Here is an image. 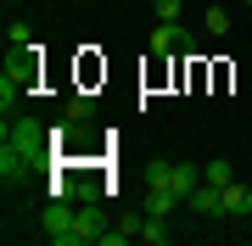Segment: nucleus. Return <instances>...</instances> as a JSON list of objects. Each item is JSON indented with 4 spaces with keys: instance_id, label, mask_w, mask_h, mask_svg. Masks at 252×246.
Wrapping results in <instances>:
<instances>
[{
    "instance_id": "0eeeda50",
    "label": "nucleus",
    "mask_w": 252,
    "mask_h": 246,
    "mask_svg": "<svg viewBox=\"0 0 252 246\" xmlns=\"http://www.w3.org/2000/svg\"><path fill=\"white\" fill-rule=\"evenodd\" d=\"M174 207H185L174 191H162V185H146V213H152V219H168Z\"/></svg>"
},
{
    "instance_id": "20e7f679",
    "label": "nucleus",
    "mask_w": 252,
    "mask_h": 246,
    "mask_svg": "<svg viewBox=\"0 0 252 246\" xmlns=\"http://www.w3.org/2000/svg\"><path fill=\"white\" fill-rule=\"evenodd\" d=\"M185 207L196 213V219H224V191H219V185H207V179H202L196 191L185 196Z\"/></svg>"
},
{
    "instance_id": "7ed1b4c3",
    "label": "nucleus",
    "mask_w": 252,
    "mask_h": 246,
    "mask_svg": "<svg viewBox=\"0 0 252 246\" xmlns=\"http://www.w3.org/2000/svg\"><path fill=\"white\" fill-rule=\"evenodd\" d=\"M101 229H107L101 207H95V201H79V224H73V246H101Z\"/></svg>"
},
{
    "instance_id": "ddd939ff",
    "label": "nucleus",
    "mask_w": 252,
    "mask_h": 246,
    "mask_svg": "<svg viewBox=\"0 0 252 246\" xmlns=\"http://www.w3.org/2000/svg\"><path fill=\"white\" fill-rule=\"evenodd\" d=\"M152 11H157V23H180V0H152Z\"/></svg>"
},
{
    "instance_id": "9b49d317",
    "label": "nucleus",
    "mask_w": 252,
    "mask_h": 246,
    "mask_svg": "<svg viewBox=\"0 0 252 246\" xmlns=\"http://www.w3.org/2000/svg\"><path fill=\"white\" fill-rule=\"evenodd\" d=\"M202 179L224 191V185H230V163H224V157H213V163H202Z\"/></svg>"
},
{
    "instance_id": "4468645a",
    "label": "nucleus",
    "mask_w": 252,
    "mask_h": 246,
    "mask_svg": "<svg viewBox=\"0 0 252 246\" xmlns=\"http://www.w3.org/2000/svg\"><path fill=\"white\" fill-rule=\"evenodd\" d=\"M6 6H17V0H6Z\"/></svg>"
},
{
    "instance_id": "1a4fd4ad",
    "label": "nucleus",
    "mask_w": 252,
    "mask_h": 246,
    "mask_svg": "<svg viewBox=\"0 0 252 246\" xmlns=\"http://www.w3.org/2000/svg\"><path fill=\"white\" fill-rule=\"evenodd\" d=\"M202 28H207L213 39H224V34H230V6H207V11H202Z\"/></svg>"
},
{
    "instance_id": "f257e3e1",
    "label": "nucleus",
    "mask_w": 252,
    "mask_h": 246,
    "mask_svg": "<svg viewBox=\"0 0 252 246\" xmlns=\"http://www.w3.org/2000/svg\"><path fill=\"white\" fill-rule=\"evenodd\" d=\"M39 163H45V129H39L34 118H6V135H0V179H23V173H34Z\"/></svg>"
},
{
    "instance_id": "9d476101",
    "label": "nucleus",
    "mask_w": 252,
    "mask_h": 246,
    "mask_svg": "<svg viewBox=\"0 0 252 246\" xmlns=\"http://www.w3.org/2000/svg\"><path fill=\"white\" fill-rule=\"evenodd\" d=\"M140 241H146V246H168V219H152V213H146V224H140Z\"/></svg>"
},
{
    "instance_id": "423d86ee",
    "label": "nucleus",
    "mask_w": 252,
    "mask_h": 246,
    "mask_svg": "<svg viewBox=\"0 0 252 246\" xmlns=\"http://www.w3.org/2000/svg\"><path fill=\"white\" fill-rule=\"evenodd\" d=\"M196 185H202V168H190V163H168V185H162V191H174V196L185 201Z\"/></svg>"
},
{
    "instance_id": "6e6552de",
    "label": "nucleus",
    "mask_w": 252,
    "mask_h": 246,
    "mask_svg": "<svg viewBox=\"0 0 252 246\" xmlns=\"http://www.w3.org/2000/svg\"><path fill=\"white\" fill-rule=\"evenodd\" d=\"M247 213H252V191H247V185H224V219H247Z\"/></svg>"
},
{
    "instance_id": "f8f14e48",
    "label": "nucleus",
    "mask_w": 252,
    "mask_h": 246,
    "mask_svg": "<svg viewBox=\"0 0 252 246\" xmlns=\"http://www.w3.org/2000/svg\"><path fill=\"white\" fill-rule=\"evenodd\" d=\"M28 45H34L28 23H6V51H28Z\"/></svg>"
},
{
    "instance_id": "f03ea898",
    "label": "nucleus",
    "mask_w": 252,
    "mask_h": 246,
    "mask_svg": "<svg viewBox=\"0 0 252 246\" xmlns=\"http://www.w3.org/2000/svg\"><path fill=\"white\" fill-rule=\"evenodd\" d=\"M73 224H79V201H67V196H56L45 213H39V229L56 241V246H73Z\"/></svg>"
},
{
    "instance_id": "39448f33",
    "label": "nucleus",
    "mask_w": 252,
    "mask_h": 246,
    "mask_svg": "<svg viewBox=\"0 0 252 246\" xmlns=\"http://www.w3.org/2000/svg\"><path fill=\"white\" fill-rule=\"evenodd\" d=\"M146 51H152V56H168V51H190V34H185L180 23H157V28H152V39H146Z\"/></svg>"
}]
</instances>
